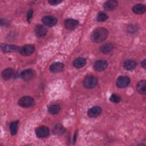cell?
<instances>
[{"label": "cell", "instance_id": "obj_11", "mask_svg": "<svg viewBox=\"0 0 146 146\" xmlns=\"http://www.w3.org/2000/svg\"><path fill=\"white\" fill-rule=\"evenodd\" d=\"M102 113V108L99 106H94L88 111V115L90 117H96Z\"/></svg>", "mask_w": 146, "mask_h": 146}, {"label": "cell", "instance_id": "obj_17", "mask_svg": "<svg viewBox=\"0 0 146 146\" xmlns=\"http://www.w3.org/2000/svg\"><path fill=\"white\" fill-rule=\"evenodd\" d=\"M86 60L84 58H77L75 59L72 62L73 66L76 68H79L81 67H83L86 65Z\"/></svg>", "mask_w": 146, "mask_h": 146}, {"label": "cell", "instance_id": "obj_2", "mask_svg": "<svg viewBox=\"0 0 146 146\" xmlns=\"http://www.w3.org/2000/svg\"><path fill=\"white\" fill-rule=\"evenodd\" d=\"M98 84V79L94 76H87L83 81V85L87 88H94Z\"/></svg>", "mask_w": 146, "mask_h": 146}, {"label": "cell", "instance_id": "obj_3", "mask_svg": "<svg viewBox=\"0 0 146 146\" xmlns=\"http://www.w3.org/2000/svg\"><path fill=\"white\" fill-rule=\"evenodd\" d=\"M34 103L33 98L29 96H25L22 97L18 101V104L22 107H31Z\"/></svg>", "mask_w": 146, "mask_h": 146}, {"label": "cell", "instance_id": "obj_9", "mask_svg": "<svg viewBox=\"0 0 146 146\" xmlns=\"http://www.w3.org/2000/svg\"><path fill=\"white\" fill-rule=\"evenodd\" d=\"M108 66V63L104 60H99L95 62L94 68L97 71H102L104 70Z\"/></svg>", "mask_w": 146, "mask_h": 146}, {"label": "cell", "instance_id": "obj_25", "mask_svg": "<svg viewBox=\"0 0 146 146\" xmlns=\"http://www.w3.org/2000/svg\"><path fill=\"white\" fill-rule=\"evenodd\" d=\"M108 19V15L103 13V12H100L99 13L96 17V19L99 22H104L106 21Z\"/></svg>", "mask_w": 146, "mask_h": 146}, {"label": "cell", "instance_id": "obj_4", "mask_svg": "<svg viewBox=\"0 0 146 146\" xmlns=\"http://www.w3.org/2000/svg\"><path fill=\"white\" fill-rule=\"evenodd\" d=\"M50 131L48 127L46 126H40L35 130L36 136L39 138H44L49 135Z\"/></svg>", "mask_w": 146, "mask_h": 146}, {"label": "cell", "instance_id": "obj_23", "mask_svg": "<svg viewBox=\"0 0 146 146\" xmlns=\"http://www.w3.org/2000/svg\"><path fill=\"white\" fill-rule=\"evenodd\" d=\"M65 128L64 127H63L62 125L58 124L55 125L53 129V132L55 135H60L64 133Z\"/></svg>", "mask_w": 146, "mask_h": 146}, {"label": "cell", "instance_id": "obj_10", "mask_svg": "<svg viewBox=\"0 0 146 146\" xmlns=\"http://www.w3.org/2000/svg\"><path fill=\"white\" fill-rule=\"evenodd\" d=\"M34 75V72L32 69H27L22 71L21 74V76L22 79L26 81H29L31 80Z\"/></svg>", "mask_w": 146, "mask_h": 146}, {"label": "cell", "instance_id": "obj_1", "mask_svg": "<svg viewBox=\"0 0 146 146\" xmlns=\"http://www.w3.org/2000/svg\"><path fill=\"white\" fill-rule=\"evenodd\" d=\"M108 35V31L106 29L98 27L93 31L91 35V38L94 42L100 43L106 39Z\"/></svg>", "mask_w": 146, "mask_h": 146}, {"label": "cell", "instance_id": "obj_19", "mask_svg": "<svg viewBox=\"0 0 146 146\" xmlns=\"http://www.w3.org/2000/svg\"><path fill=\"white\" fill-rule=\"evenodd\" d=\"M136 63L133 60H127L123 63V67L126 70H132L135 68Z\"/></svg>", "mask_w": 146, "mask_h": 146}, {"label": "cell", "instance_id": "obj_15", "mask_svg": "<svg viewBox=\"0 0 146 146\" xmlns=\"http://www.w3.org/2000/svg\"><path fill=\"white\" fill-rule=\"evenodd\" d=\"M146 82L145 80H141L139 82L136 84V90L137 91L142 95H145L146 94Z\"/></svg>", "mask_w": 146, "mask_h": 146}, {"label": "cell", "instance_id": "obj_26", "mask_svg": "<svg viewBox=\"0 0 146 146\" xmlns=\"http://www.w3.org/2000/svg\"><path fill=\"white\" fill-rule=\"evenodd\" d=\"M110 100H111V102H113V103H119L121 100V98L120 97L116 94H112L111 95V96L110 98Z\"/></svg>", "mask_w": 146, "mask_h": 146}, {"label": "cell", "instance_id": "obj_22", "mask_svg": "<svg viewBox=\"0 0 146 146\" xmlns=\"http://www.w3.org/2000/svg\"><path fill=\"white\" fill-rule=\"evenodd\" d=\"M60 106L58 104H51L48 106V111L50 113H51L52 115H55L59 112V111H60Z\"/></svg>", "mask_w": 146, "mask_h": 146}, {"label": "cell", "instance_id": "obj_20", "mask_svg": "<svg viewBox=\"0 0 146 146\" xmlns=\"http://www.w3.org/2000/svg\"><path fill=\"white\" fill-rule=\"evenodd\" d=\"M13 75V70L11 68H7L4 70L2 72V76L5 80H8L11 78Z\"/></svg>", "mask_w": 146, "mask_h": 146}, {"label": "cell", "instance_id": "obj_29", "mask_svg": "<svg viewBox=\"0 0 146 146\" xmlns=\"http://www.w3.org/2000/svg\"><path fill=\"white\" fill-rule=\"evenodd\" d=\"M141 66L144 68H145V67H146V63H145V59H144L141 63Z\"/></svg>", "mask_w": 146, "mask_h": 146}, {"label": "cell", "instance_id": "obj_5", "mask_svg": "<svg viewBox=\"0 0 146 146\" xmlns=\"http://www.w3.org/2000/svg\"><path fill=\"white\" fill-rule=\"evenodd\" d=\"M130 83V79L127 76H119L116 82V86L119 88H125L127 87Z\"/></svg>", "mask_w": 146, "mask_h": 146}, {"label": "cell", "instance_id": "obj_28", "mask_svg": "<svg viewBox=\"0 0 146 146\" xmlns=\"http://www.w3.org/2000/svg\"><path fill=\"white\" fill-rule=\"evenodd\" d=\"M62 1H59V0H51V1H48V3L51 5H56L59 4V3H60Z\"/></svg>", "mask_w": 146, "mask_h": 146}, {"label": "cell", "instance_id": "obj_24", "mask_svg": "<svg viewBox=\"0 0 146 146\" xmlns=\"http://www.w3.org/2000/svg\"><path fill=\"white\" fill-rule=\"evenodd\" d=\"M10 132L12 135H15L18 131V121H13L10 123Z\"/></svg>", "mask_w": 146, "mask_h": 146}, {"label": "cell", "instance_id": "obj_13", "mask_svg": "<svg viewBox=\"0 0 146 146\" xmlns=\"http://www.w3.org/2000/svg\"><path fill=\"white\" fill-rule=\"evenodd\" d=\"M117 2L115 0H110L106 1L104 4V8L107 11L114 10L117 6Z\"/></svg>", "mask_w": 146, "mask_h": 146}, {"label": "cell", "instance_id": "obj_8", "mask_svg": "<svg viewBox=\"0 0 146 146\" xmlns=\"http://www.w3.org/2000/svg\"><path fill=\"white\" fill-rule=\"evenodd\" d=\"M64 23L67 29L72 30L78 27L79 25V22L77 20L74 19H67L64 21Z\"/></svg>", "mask_w": 146, "mask_h": 146}, {"label": "cell", "instance_id": "obj_12", "mask_svg": "<svg viewBox=\"0 0 146 146\" xmlns=\"http://www.w3.org/2000/svg\"><path fill=\"white\" fill-rule=\"evenodd\" d=\"M64 64L61 62L52 63L50 67V70L54 73H58L62 71L64 69Z\"/></svg>", "mask_w": 146, "mask_h": 146}, {"label": "cell", "instance_id": "obj_7", "mask_svg": "<svg viewBox=\"0 0 146 146\" xmlns=\"http://www.w3.org/2000/svg\"><path fill=\"white\" fill-rule=\"evenodd\" d=\"M42 22L46 26L51 27L56 25L57 19L55 17L52 15H46L43 17Z\"/></svg>", "mask_w": 146, "mask_h": 146}, {"label": "cell", "instance_id": "obj_21", "mask_svg": "<svg viewBox=\"0 0 146 146\" xmlns=\"http://www.w3.org/2000/svg\"><path fill=\"white\" fill-rule=\"evenodd\" d=\"M113 48V46L112 43H106L103 45H102L100 48V51L103 52V53H108L110 52H111L112 49Z\"/></svg>", "mask_w": 146, "mask_h": 146}, {"label": "cell", "instance_id": "obj_6", "mask_svg": "<svg viewBox=\"0 0 146 146\" xmlns=\"http://www.w3.org/2000/svg\"><path fill=\"white\" fill-rule=\"evenodd\" d=\"M35 50V47L32 44H26L24 45L19 49V52L21 55L23 56L30 55L34 52Z\"/></svg>", "mask_w": 146, "mask_h": 146}, {"label": "cell", "instance_id": "obj_16", "mask_svg": "<svg viewBox=\"0 0 146 146\" xmlns=\"http://www.w3.org/2000/svg\"><path fill=\"white\" fill-rule=\"evenodd\" d=\"M1 50L5 52H13V51H17L18 50H19V47H18L15 45H8L6 44H1Z\"/></svg>", "mask_w": 146, "mask_h": 146}, {"label": "cell", "instance_id": "obj_14", "mask_svg": "<svg viewBox=\"0 0 146 146\" xmlns=\"http://www.w3.org/2000/svg\"><path fill=\"white\" fill-rule=\"evenodd\" d=\"M46 28L41 25H38L35 27V33L38 37L44 36L47 34Z\"/></svg>", "mask_w": 146, "mask_h": 146}, {"label": "cell", "instance_id": "obj_18", "mask_svg": "<svg viewBox=\"0 0 146 146\" xmlns=\"http://www.w3.org/2000/svg\"><path fill=\"white\" fill-rule=\"evenodd\" d=\"M132 11L137 14H142L145 11V7L143 4H136L132 8Z\"/></svg>", "mask_w": 146, "mask_h": 146}, {"label": "cell", "instance_id": "obj_27", "mask_svg": "<svg viewBox=\"0 0 146 146\" xmlns=\"http://www.w3.org/2000/svg\"><path fill=\"white\" fill-rule=\"evenodd\" d=\"M33 11L32 10H30L27 13V21L29 22H31V20L33 17Z\"/></svg>", "mask_w": 146, "mask_h": 146}]
</instances>
